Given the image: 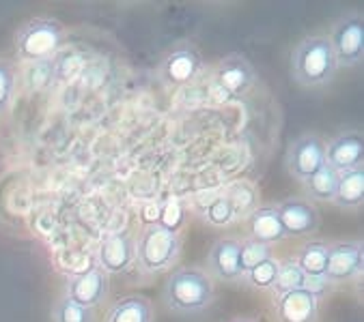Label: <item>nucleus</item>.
I'll list each match as a JSON object with an SVG mask.
<instances>
[{
    "instance_id": "f257e3e1",
    "label": "nucleus",
    "mask_w": 364,
    "mask_h": 322,
    "mask_svg": "<svg viewBox=\"0 0 364 322\" xmlns=\"http://www.w3.org/2000/svg\"><path fill=\"white\" fill-rule=\"evenodd\" d=\"M336 58L323 35L304 37L291 52V75L302 89H323L336 75Z\"/></svg>"
},
{
    "instance_id": "f03ea898",
    "label": "nucleus",
    "mask_w": 364,
    "mask_h": 322,
    "mask_svg": "<svg viewBox=\"0 0 364 322\" xmlns=\"http://www.w3.org/2000/svg\"><path fill=\"white\" fill-rule=\"evenodd\" d=\"M213 301L211 277L200 269H177L164 284V303L171 311L194 316Z\"/></svg>"
},
{
    "instance_id": "7ed1b4c3",
    "label": "nucleus",
    "mask_w": 364,
    "mask_h": 322,
    "mask_svg": "<svg viewBox=\"0 0 364 322\" xmlns=\"http://www.w3.org/2000/svg\"><path fill=\"white\" fill-rule=\"evenodd\" d=\"M181 254V238L166 223H154L144 228L134 245V262L144 273H160L168 269Z\"/></svg>"
},
{
    "instance_id": "20e7f679",
    "label": "nucleus",
    "mask_w": 364,
    "mask_h": 322,
    "mask_svg": "<svg viewBox=\"0 0 364 322\" xmlns=\"http://www.w3.org/2000/svg\"><path fill=\"white\" fill-rule=\"evenodd\" d=\"M60 43H63V28L56 20H50V18L31 20L18 33V39H16L18 54L31 62L56 58Z\"/></svg>"
},
{
    "instance_id": "39448f33",
    "label": "nucleus",
    "mask_w": 364,
    "mask_h": 322,
    "mask_svg": "<svg viewBox=\"0 0 364 322\" xmlns=\"http://www.w3.org/2000/svg\"><path fill=\"white\" fill-rule=\"evenodd\" d=\"M328 39L338 67H358L364 58V16L360 11H347L334 22Z\"/></svg>"
},
{
    "instance_id": "423d86ee",
    "label": "nucleus",
    "mask_w": 364,
    "mask_h": 322,
    "mask_svg": "<svg viewBox=\"0 0 364 322\" xmlns=\"http://www.w3.org/2000/svg\"><path fill=\"white\" fill-rule=\"evenodd\" d=\"M326 166V142L317 133H302L287 148V172L298 183H306Z\"/></svg>"
},
{
    "instance_id": "0eeeda50",
    "label": "nucleus",
    "mask_w": 364,
    "mask_h": 322,
    "mask_svg": "<svg viewBox=\"0 0 364 322\" xmlns=\"http://www.w3.org/2000/svg\"><path fill=\"white\" fill-rule=\"evenodd\" d=\"M255 84V69L242 54L225 56L213 69V87L225 95V99H240L250 93Z\"/></svg>"
},
{
    "instance_id": "6e6552de",
    "label": "nucleus",
    "mask_w": 364,
    "mask_h": 322,
    "mask_svg": "<svg viewBox=\"0 0 364 322\" xmlns=\"http://www.w3.org/2000/svg\"><path fill=\"white\" fill-rule=\"evenodd\" d=\"M200 67H203V60H200L198 50L183 43V45L173 48L164 56V60L160 65V77L166 87H173V89L188 87L190 82L196 79Z\"/></svg>"
},
{
    "instance_id": "1a4fd4ad",
    "label": "nucleus",
    "mask_w": 364,
    "mask_h": 322,
    "mask_svg": "<svg viewBox=\"0 0 364 322\" xmlns=\"http://www.w3.org/2000/svg\"><path fill=\"white\" fill-rule=\"evenodd\" d=\"M362 161H364V138L360 131L349 129L326 142V164L338 174L362 168Z\"/></svg>"
},
{
    "instance_id": "9d476101",
    "label": "nucleus",
    "mask_w": 364,
    "mask_h": 322,
    "mask_svg": "<svg viewBox=\"0 0 364 322\" xmlns=\"http://www.w3.org/2000/svg\"><path fill=\"white\" fill-rule=\"evenodd\" d=\"M362 245L360 243H334L328 245L326 282L345 284L362 275Z\"/></svg>"
},
{
    "instance_id": "9b49d317",
    "label": "nucleus",
    "mask_w": 364,
    "mask_h": 322,
    "mask_svg": "<svg viewBox=\"0 0 364 322\" xmlns=\"http://www.w3.org/2000/svg\"><path fill=\"white\" fill-rule=\"evenodd\" d=\"M108 294V273L100 267L74 273L67 279V294L65 299L74 301L76 305H82L87 309H93L104 301Z\"/></svg>"
},
{
    "instance_id": "f8f14e48",
    "label": "nucleus",
    "mask_w": 364,
    "mask_h": 322,
    "mask_svg": "<svg viewBox=\"0 0 364 322\" xmlns=\"http://www.w3.org/2000/svg\"><path fill=\"white\" fill-rule=\"evenodd\" d=\"M276 213L287 236H304L319 228V213L311 200L289 198L276 206Z\"/></svg>"
},
{
    "instance_id": "ddd939ff",
    "label": "nucleus",
    "mask_w": 364,
    "mask_h": 322,
    "mask_svg": "<svg viewBox=\"0 0 364 322\" xmlns=\"http://www.w3.org/2000/svg\"><path fill=\"white\" fill-rule=\"evenodd\" d=\"M274 305L280 322H315L319 313V296L306 288L274 296Z\"/></svg>"
},
{
    "instance_id": "4468645a",
    "label": "nucleus",
    "mask_w": 364,
    "mask_h": 322,
    "mask_svg": "<svg viewBox=\"0 0 364 322\" xmlns=\"http://www.w3.org/2000/svg\"><path fill=\"white\" fill-rule=\"evenodd\" d=\"M207 267L213 277L223 282H240L244 279V269L240 265V240L220 238L215 240L207 256Z\"/></svg>"
},
{
    "instance_id": "2eb2a0df",
    "label": "nucleus",
    "mask_w": 364,
    "mask_h": 322,
    "mask_svg": "<svg viewBox=\"0 0 364 322\" xmlns=\"http://www.w3.org/2000/svg\"><path fill=\"white\" fill-rule=\"evenodd\" d=\"M134 265V243L127 234H108L100 245V269L106 273H123Z\"/></svg>"
},
{
    "instance_id": "dca6fc26",
    "label": "nucleus",
    "mask_w": 364,
    "mask_h": 322,
    "mask_svg": "<svg viewBox=\"0 0 364 322\" xmlns=\"http://www.w3.org/2000/svg\"><path fill=\"white\" fill-rule=\"evenodd\" d=\"M248 223H250V238L261 245L272 248L274 243H278V240H282L287 236L282 230V223L278 219L276 206H257L250 213Z\"/></svg>"
},
{
    "instance_id": "f3484780",
    "label": "nucleus",
    "mask_w": 364,
    "mask_h": 322,
    "mask_svg": "<svg viewBox=\"0 0 364 322\" xmlns=\"http://www.w3.org/2000/svg\"><path fill=\"white\" fill-rule=\"evenodd\" d=\"M364 202V170H349L338 174L336 194L332 204H336L343 211H355Z\"/></svg>"
},
{
    "instance_id": "a211bd4d",
    "label": "nucleus",
    "mask_w": 364,
    "mask_h": 322,
    "mask_svg": "<svg viewBox=\"0 0 364 322\" xmlns=\"http://www.w3.org/2000/svg\"><path fill=\"white\" fill-rule=\"evenodd\" d=\"M106 322H154L151 303L138 294L125 296L110 307Z\"/></svg>"
},
{
    "instance_id": "6ab92c4d",
    "label": "nucleus",
    "mask_w": 364,
    "mask_h": 322,
    "mask_svg": "<svg viewBox=\"0 0 364 322\" xmlns=\"http://www.w3.org/2000/svg\"><path fill=\"white\" fill-rule=\"evenodd\" d=\"M298 267L306 275V279H326V265H328V243L315 240L309 243L300 256H298Z\"/></svg>"
},
{
    "instance_id": "aec40b11",
    "label": "nucleus",
    "mask_w": 364,
    "mask_h": 322,
    "mask_svg": "<svg viewBox=\"0 0 364 322\" xmlns=\"http://www.w3.org/2000/svg\"><path fill=\"white\" fill-rule=\"evenodd\" d=\"M336 183H338V172L332 170L328 164L323 168H319L304 185L306 189V196L311 200H317V202H332L334 200V194H336Z\"/></svg>"
},
{
    "instance_id": "412c9836",
    "label": "nucleus",
    "mask_w": 364,
    "mask_h": 322,
    "mask_svg": "<svg viewBox=\"0 0 364 322\" xmlns=\"http://www.w3.org/2000/svg\"><path fill=\"white\" fill-rule=\"evenodd\" d=\"M306 284V275L300 271L296 260H287V262H278V273H276V282L272 286L274 296H280L284 292L291 290H300Z\"/></svg>"
},
{
    "instance_id": "4be33fe9",
    "label": "nucleus",
    "mask_w": 364,
    "mask_h": 322,
    "mask_svg": "<svg viewBox=\"0 0 364 322\" xmlns=\"http://www.w3.org/2000/svg\"><path fill=\"white\" fill-rule=\"evenodd\" d=\"M52 322H95L93 309L76 305L69 299H60L52 309Z\"/></svg>"
},
{
    "instance_id": "5701e85b",
    "label": "nucleus",
    "mask_w": 364,
    "mask_h": 322,
    "mask_svg": "<svg viewBox=\"0 0 364 322\" xmlns=\"http://www.w3.org/2000/svg\"><path fill=\"white\" fill-rule=\"evenodd\" d=\"M276 273H278V260L267 258L259 267H255L248 273H244V279L242 282L248 284L255 290H272V286L276 282Z\"/></svg>"
},
{
    "instance_id": "b1692460",
    "label": "nucleus",
    "mask_w": 364,
    "mask_h": 322,
    "mask_svg": "<svg viewBox=\"0 0 364 322\" xmlns=\"http://www.w3.org/2000/svg\"><path fill=\"white\" fill-rule=\"evenodd\" d=\"M54 71H56V58L33 62L26 71L28 91H43L46 87H50L52 79H54Z\"/></svg>"
},
{
    "instance_id": "393cba45",
    "label": "nucleus",
    "mask_w": 364,
    "mask_h": 322,
    "mask_svg": "<svg viewBox=\"0 0 364 322\" xmlns=\"http://www.w3.org/2000/svg\"><path fill=\"white\" fill-rule=\"evenodd\" d=\"M267 258H272V248L261 245V243H257V240H252V238L240 243V265H242L244 273H248L250 269L259 267Z\"/></svg>"
},
{
    "instance_id": "a878e982",
    "label": "nucleus",
    "mask_w": 364,
    "mask_h": 322,
    "mask_svg": "<svg viewBox=\"0 0 364 322\" xmlns=\"http://www.w3.org/2000/svg\"><path fill=\"white\" fill-rule=\"evenodd\" d=\"M235 217H237V215H235L231 202H229L225 196H218V198L209 204V209H207V219H209V223H213V226H229Z\"/></svg>"
},
{
    "instance_id": "bb28decb",
    "label": "nucleus",
    "mask_w": 364,
    "mask_h": 322,
    "mask_svg": "<svg viewBox=\"0 0 364 322\" xmlns=\"http://www.w3.org/2000/svg\"><path fill=\"white\" fill-rule=\"evenodd\" d=\"M11 95H14V73L5 62H0V110L7 108Z\"/></svg>"
},
{
    "instance_id": "cd10ccee",
    "label": "nucleus",
    "mask_w": 364,
    "mask_h": 322,
    "mask_svg": "<svg viewBox=\"0 0 364 322\" xmlns=\"http://www.w3.org/2000/svg\"><path fill=\"white\" fill-rule=\"evenodd\" d=\"M233 322H255V320H248V318H242V320H233Z\"/></svg>"
}]
</instances>
